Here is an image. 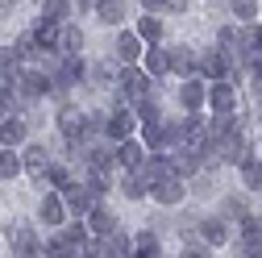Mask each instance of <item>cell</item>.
<instances>
[{"instance_id":"1","label":"cell","mask_w":262,"mask_h":258,"mask_svg":"<svg viewBox=\"0 0 262 258\" xmlns=\"http://www.w3.org/2000/svg\"><path fill=\"white\" fill-rule=\"evenodd\" d=\"M154 92V75L138 62H121V75H117V104H138L142 96Z\"/></svg>"},{"instance_id":"2","label":"cell","mask_w":262,"mask_h":258,"mask_svg":"<svg viewBox=\"0 0 262 258\" xmlns=\"http://www.w3.org/2000/svg\"><path fill=\"white\" fill-rule=\"evenodd\" d=\"M250 154V138L242 134V125H233L229 134H216V150H212V158H208V167L212 163H242V158Z\"/></svg>"},{"instance_id":"3","label":"cell","mask_w":262,"mask_h":258,"mask_svg":"<svg viewBox=\"0 0 262 258\" xmlns=\"http://www.w3.org/2000/svg\"><path fill=\"white\" fill-rule=\"evenodd\" d=\"M17 92H21V100H42V96L54 92V79L38 67H21L17 71Z\"/></svg>"},{"instance_id":"4","label":"cell","mask_w":262,"mask_h":258,"mask_svg":"<svg viewBox=\"0 0 262 258\" xmlns=\"http://www.w3.org/2000/svg\"><path fill=\"white\" fill-rule=\"evenodd\" d=\"M138 134V113L129 109V104H117L108 113V125H104V138L108 142H125V138H134Z\"/></svg>"},{"instance_id":"5","label":"cell","mask_w":262,"mask_h":258,"mask_svg":"<svg viewBox=\"0 0 262 258\" xmlns=\"http://www.w3.org/2000/svg\"><path fill=\"white\" fill-rule=\"evenodd\" d=\"M150 196H154V204H162V208H175V204H183V196H187V183H183L179 175H162V179L150 183Z\"/></svg>"},{"instance_id":"6","label":"cell","mask_w":262,"mask_h":258,"mask_svg":"<svg viewBox=\"0 0 262 258\" xmlns=\"http://www.w3.org/2000/svg\"><path fill=\"white\" fill-rule=\"evenodd\" d=\"M200 75L212 79H233V54L229 50H200Z\"/></svg>"},{"instance_id":"7","label":"cell","mask_w":262,"mask_h":258,"mask_svg":"<svg viewBox=\"0 0 262 258\" xmlns=\"http://www.w3.org/2000/svg\"><path fill=\"white\" fill-rule=\"evenodd\" d=\"M54 92H67V88H75L79 79H88V67H83V58L79 54H62V62L54 67Z\"/></svg>"},{"instance_id":"8","label":"cell","mask_w":262,"mask_h":258,"mask_svg":"<svg viewBox=\"0 0 262 258\" xmlns=\"http://www.w3.org/2000/svg\"><path fill=\"white\" fill-rule=\"evenodd\" d=\"M146 158H150V146H146L138 134L125 138V142H117V167H125V171H142Z\"/></svg>"},{"instance_id":"9","label":"cell","mask_w":262,"mask_h":258,"mask_svg":"<svg viewBox=\"0 0 262 258\" xmlns=\"http://www.w3.org/2000/svg\"><path fill=\"white\" fill-rule=\"evenodd\" d=\"M179 104H183V113H200L208 104V79L204 75H187L183 88H179Z\"/></svg>"},{"instance_id":"10","label":"cell","mask_w":262,"mask_h":258,"mask_svg":"<svg viewBox=\"0 0 262 258\" xmlns=\"http://www.w3.org/2000/svg\"><path fill=\"white\" fill-rule=\"evenodd\" d=\"M21 167H25V175L29 179H38V183H46V175H50V150L46 146H21Z\"/></svg>"},{"instance_id":"11","label":"cell","mask_w":262,"mask_h":258,"mask_svg":"<svg viewBox=\"0 0 262 258\" xmlns=\"http://www.w3.org/2000/svg\"><path fill=\"white\" fill-rule=\"evenodd\" d=\"M38 217H42V225H50V229H62V225L71 221L62 191H46V196H42V208H38Z\"/></svg>"},{"instance_id":"12","label":"cell","mask_w":262,"mask_h":258,"mask_svg":"<svg viewBox=\"0 0 262 258\" xmlns=\"http://www.w3.org/2000/svg\"><path fill=\"white\" fill-rule=\"evenodd\" d=\"M208 104H212V113H237V88H233V79H212L208 83Z\"/></svg>"},{"instance_id":"13","label":"cell","mask_w":262,"mask_h":258,"mask_svg":"<svg viewBox=\"0 0 262 258\" xmlns=\"http://www.w3.org/2000/svg\"><path fill=\"white\" fill-rule=\"evenodd\" d=\"M9 246H13V254H42V242H38V233L29 229V225H21V221H13L9 225Z\"/></svg>"},{"instance_id":"14","label":"cell","mask_w":262,"mask_h":258,"mask_svg":"<svg viewBox=\"0 0 262 258\" xmlns=\"http://www.w3.org/2000/svg\"><path fill=\"white\" fill-rule=\"evenodd\" d=\"M171 50V71L175 75H200V50L195 46H167Z\"/></svg>"},{"instance_id":"15","label":"cell","mask_w":262,"mask_h":258,"mask_svg":"<svg viewBox=\"0 0 262 258\" xmlns=\"http://www.w3.org/2000/svg\"><path fill=\"white\" fill-rule=\"evenodd\" d=\"M113 50H117V62H138L146 54V42H142L138 29H121V38H117Z\"/></svg>"},{"instance_id":"16","label":"cell","mask_w":262,"mask_h":258,"mask_svg":"<svg viewBox=\"0 0 262 258\" xmlns=\"http://www.w3.org/2000/svg\"><path fill=\"white\" fill-rule=\"evenodd\" d=\"M83 221H88V229H92V233H100V238L117 229V217H113V208H108V204H100V200H96V204L83 212Z\"/></svg>"},{"instance_id":"17","label":"cell","mask_w":262,"mask_h":258,"mask_svg":"<svg viewBox=\"0 0 262 258\" xmlns=\"http://www.w3.org/2000/svg\"><path fill=\"white\" fill-rule=\"evenodd\" d=\"M34 42H38V50L54 54V50H58V42H62V25H58V21H46V17H42V21L34 25Z\"/></svg>"},{"instance_id":"18","label":"cell","mask_w":262,"mask_h":258,"mask_svg":"<svg viewBox=\"0 0 262 258\" xmlns=\"http://www.w3.org/2000/svg\"><path fill=\"white\" fill-rule=\"evenodd\" d=\"M142 67H146L154 79H158V75H167V71H171V50H167V46H158V42H154V46H146Z\"/></svg>"},{"instance_id":"19","label":"cell","mask_w":262,"mask_h":258,"mask_svg":"<svg viewBox=\"0 0 262 258\" xmlns=\"http://www.w3.org/2000/svg\"><path fill=\"white\" fill-rule=\"evenodd\" d=\"M83 125H88V113H83V109H71V104H67V109L58 113L62 138H83ZM83 142H88V138H83Z\"/></svg>"},{"instance_id":"20","label":"cell","mask_w":262,"mask_h":258,"mask_svg":"<svg viewBox=\"0 0 262 258\" xmlns=\"http://www.w3.org/2000/svg\"><path fill=\"white\" fill-rule=\"evenodd\" d=\"M88 167H100V171H113L117 167V146H104V142H88Z\"/></svg>"},{"instance_id":"21","label":"cell","mask_w":262,"mask_h":258,"mask_svg":"<svg viewBox=\"0 0 262 258\" xmlns=\"http://www.w3.org/2000/svg\"><path fill=\"white\" fill-rule=\"evenodd\" d=\"M17 175H25L21 150H17V146H0V183H9V179H17Z\"/></svg>"},{"instance_id":"22","label":"cell","mask_w":262,"mask_h":258,"mask_svg":"<svg viewBox=\"0 0 262 258\" xmlns=\"http://www.w3.org/2000/svg\"><path fill=\"white\" fill-rule=\"evenodd\" d=\"M237 171H242V187L246 191H262V158L246 154L242 163H237Z\"/></svg>"},{"instance_id":"23","label":"cell","mask_w":262,"mask_h":258,"mask_svg":"<svg viewBox=\"0 0 262 258\" xmlns=\"http://www.w3.org/2000/svg\"><path fill=\"white\" fill-rule=\"evenodd\" d=\"M92 13H96L100 25H121L125 21V0H96Z\"/></svg>"},{"instance_id":"24","label":"cell","mask_w":262,"mask_h":258,"mask_svg":"<svg viewBox=\"0 0 262 258\" xmlns=\"http://www.w3.org/2000/svg\"><path fill=\"white\" fill-rule=\"evenodd\" d=\"M200 238H204L208 246H225V242H229V225H225V217H204V221H200Z\"/></svg>"},{"instance_id":"25","label":"cell","mask_w":262,"mask_h":258,"mask_svg":"<svg viewBox=\"0 0 262 258\" xmlns=\"http://www.w3.org/2000/svg\"><path fill=\"white\" fill-rule=\"evenodd\" d=\"M121 191H125L129 200H146V196H150V179H146V171H125Z\"/></svg>"},{"instance_id":"26","label":"cell","mask_w":262,"mask_h":258,"mask_svg":"<svg viewBox=\"0 0 262 258\" xmlns=\"http://www.w3.org/2000/svg\"><path fill=\"white\" fill-rule=\"evenodd\" d=\"M254 246H262V217L246 212L242 217V254H250Z\"/></svg>"},{"instance_id":"27","label":"cell","mask_w":262,"mask_h":258,"mask_svg":"<svg viewBox=\"0 0 262 258\" xmlns=\"http://www.w3.org/2000/svg\"><path fill=\"white\" fill-rule=\"evenodd\" d=\"M21 142H25V121L9 113L0 121V146H21Z\"/></svg>"},{"instance_id":"28","label":"cell","mask_w":262,"mask_h":258,"mask_svg":"<svg viewBox=\"0 0 262 258\" xmlns=\"http://www.w3.org/2000/svg\"><path fill=\"white\" fill-rule=\"evenodd\" d=\"M125 254H134V238L121 233V229L104 233V258H125Z\"/></svg>"},{"instance_id":"29","label":"cell","mask_w":262,"mask_h":258,"mask_svg":"<svg viewBox=\"0 0 262 258\" xmlns=\"http://www.w3.org/2000/svg\"><path fill=\"white\" fill-rule=\"evenodd\" d=\"M229 13L242 25H254V17H262V0H229Z\"/></svg>"},{"instance_id":"30","label":"cell","mask_w":262,"mask_h":258,"mask_svg":"<svg viewBox=\"0 0 262 258\" xmlns=\"http://www.w3.org/2000/svg\"><path fill=\"white\" fill-rule=\"evenodd\" d=\"M138 34H142V42H146V46L162 42V17H158V13H146V17L138 21Z\"/></svg>"},{"instance_id":"31","label":"cell","mask_w":262,"mask_h":258,"mask_svg":"<svg viewBox=\"0 0 262 258\" xmlns=\"http://www.w3.org/2000/svg\"><path fill=\"white\" fill-rule=\"evenodd\" d=\"M79 50H83V29L62 21V42H58V54H79Z\"/></svg>"},{"instance_id":"32","label":"cell","mask_w":262,"mask_h":258,"mask_svg":"<svg viewBox=\"0 0 262 258\" xmlns=\"http://www.w3.org/2000/svg\"><path fill=\"white\" fill-rule=\"evenodd\" d=\"M83 183L96 191V196H104V191L113 187V171H100V167H88V175H83Z\"/></svg>"},{"instance_id":"33","label":"cell","mask_w":262,"mask_h":258,"mask_svg":"<svg viewBox=\"0 0 262 258\" xmlns=\"http://www.w3.org/2000/svg\"><path fill=\"white\" fill-rule=\"evenodd\" d=\"M42 17H46V21H58V25H62V21L71 17V0H42Z\"/></svg>"},{"instance_id":"34","label":"cell","mask_w":262,"mask_h":258,"mask_svg":"<svg viewBox=\"0 0 262 258\" xmlns=\"http://www.w3.org/2000/svg\"><path fill=\"white\" fill-rule=\"evenodd\" d=\"M158 250H162V246H158V233H150V229H146V233H138V238H134V254H138V258H154Z\"/></svg>"},{"instance_id":"35","label":"cell","mask_w":262,"mask_h":258,"mask_svg":"<svg viewBox=\"0 0 262 258\" xmlns=\"http://www.w3.org/2000/svg\"><path fill=\"white\" fill-rule=\"evenodd\" d=\"M46 183H50L54 191H67V187L75 183V175H71V167H50V175H46Z\"/></svg>"},{"instance_id":"36","label":"cell","mask_w":262,"mask_h":258,"mask_svg":"<svg viewBox=\"0 0 262 258\" xmlns=\"http://www.w3.org/2000/svg\"><path fill=\"white\" fill-rule=\"evenodd\" d=\"M154 117H162V109H158L154 92H150V96H142V100H138V121H154Z\"/></svg>"},{"instance_id":"37","label":"cell","mask_w":262,"mask_h":258,"mask_svg":"<svg viewBox=\"0 0 262 258\" xmlns=\"http://www.w3.org/2000/svg\"><path fill=\"white\" fill-rule=\"evenodd\" d=\"M183 254H191V258H204V254H212V246H208L204 238H191V242H183Z\"/></svg>"},{"instance_id":"38","label":"cell","mask_w":262,"mask_h":258,"mask_svg":"<svg viewBox=\"0 0 262 258\" xmlns=\"http://www.w3.org/2000/svg\"><path fill=\"white\" fill-rule=\"evenodd\" d=\"M250 50L262 54V25H250Z\"/></svg>"},{"instance_id":"39","label":"cell","mask_w":262,"mask_h":258,"mask_svg":"<svg viewBox=\"0 0 262 258\" xmlns=\"http://www.w3.org/2000/svg\"><path fill=\"white\" fill-rule=\"evenodd\" d=\"M167 5H171V0H142V9H146V13H162Z\"/></svg>"},{"instance_id":"40","label":"cell","mask_w":262,"mask_h":258,"mask_svg":"<svg viewBox=\"0 0 262 258\" xmlns=\"http://www.w3.org/2000/svg\"><path fill=\"white\" fill-rule=\"evenodd\" d=\"M225 212H233V217H246V204H242V200H225Z\"/></svg>"},{"instance_id":"41","label":"cell","mask_w":262,"mask_h":258,"mask_svg":"<svg viewBox=\"0 0 262 258\" xmlns=\"http://www.w3.org/2000/svg\"><path fill=\"white\" fill-rule=\"evenodd\" d=\"M5 117H9V113H5V109H0V121H5Z\"/></svg>"}]
</instances>
